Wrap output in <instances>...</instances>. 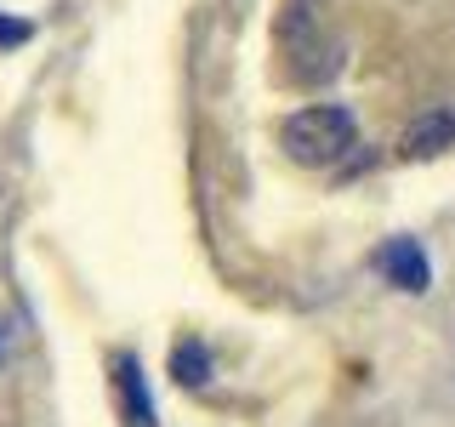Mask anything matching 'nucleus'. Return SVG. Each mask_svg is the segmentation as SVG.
Segmentation results:
<instances>
[{
	"instance_id": "2",
	"label": "nucleus",
	"mask_w": 455,
	"mask_h": 427,
	"mask_svg": "<svg viewBox=\"0 0 455 427\" xmlns=\"http://www.w3.org/2000/svg\"><path fill=\"white\" fill-rule=\"evenodd\" d=\"M444 149H455V109H427L398 132V160H438Z\"/></svg>"
},
{
	"instance_id": "3",
	"label": "nucleus",
	"mask_w": 455,
	"mask_h": 427,
	"mask_svg": "<svg viewBox=\"0 0 455 427\" xmlns=\"http://www.w3.org/2000/svg\"><path fill=\"white\" fill-rule=\"evenodd\" d=\"M381 274H387L398 291H410V296H421L427 285H433L427 251L416 246V239H387V246H381Z\"/></svg>"
},
{
	"instance_id": "7",
	"label": "nucleus",
	"mask_w": 455,
	"mask_h": 427,
	"mask_svg": "<svg viewBox=\"0 0 455 427\" xmlns=\"http://www.w3.org/2000/svg\"><path fill=\"white\" fill-rule=\"evenodd\" d=\"M23 35H28L23 23H6V18H0V40H23Z\"/></svg>"
},
{
	"instance_id": "5",
	"label": "nucleus",
	"mask_w": 455,
	"mask_h": 427,
	"mask_svg": "<svg viewBox=\"0 0 455 427\" xmlns=\"http://www.w3.org/2000/svg\"><path fill=\"white\" fill-rule=\"evenodd\" d=\"M114 393L125 405V427H154V405H148V388H142V370L137 359H114Z\"/></svg>"
},
{
	"instance_id": "1",
	"label": "nucleus",
	"mask_w": 455,
	"mask_h": 427,
	"mask_svg": "<svg viewBox=\"0 0 455 427\" xmlns=\"http://www.w3.org/2000/svg\"><path fill=\"white\" fill-rule=\"evenodd\" d=\"M279 142L296 165H336V160H347L353 142H359V120L336 103H313V109H296L291 120H284Z\"/></svg>"
},
{
	"instance_id": "6",
	"label": "nucleus",
	"mask_w": 455,
	"mask_h": 427,
	"mask_svg": "<svg viewBox=\"0 0 455 427\" xmlns=\"http://www.w3.org/2000/svg\"><path fill=\"white\" fill-rule=\"evenodd\" d=\"M171 382L177 388H205L211 382V348L194 336H182L177 348H171Z\"/></svg>"
},
{
	"instance_id": "4",
	"label": "nucleus",
	"mask_w": 455,
	"mask_h": 427,
	"mask_svg": "<svg viewBox=\"0 0 455 427\" xmlns=\"http://www.w3.org/2000/svg\"><path fill=\"white\" fill-rule=\"evenodd\" d=\"M319 6L324 0H284L279 6V46L284 57H307L319 46Z\"/></svg>"
}]
</instances>
